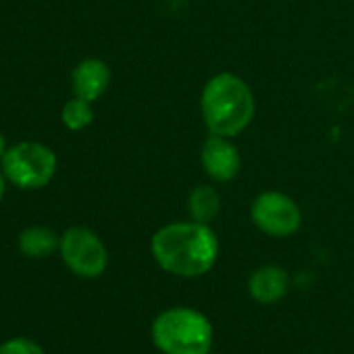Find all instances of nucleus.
<instances>
[{
    "instance_id": "1",
    "label": "nucleus",
    "mask_w": 354,
    "mask_h": 354,
    "mask_svg": "<svg viewBox=\"0 0 354 354\" xmlns=\"http://www.w3.org/2000/svg\"><path fill=\"white\" fill-rule=\"evenodd\" d=\"M154 261L171 275L198 277L219 259V240L207 223L173 221L154 232L150 240Z\"/></svg>"
},
{
    "instance_id": "2",
    "label": "nucleus",
    "mask_w": 354,
    "mask_h": 354,
    "mask_svg": "<svg viewBox=\"0 0 354 354\" xmlns=\"http://www.w3.org/2000/svg\"><path fill=\"white\" fill-rule=\"evenodd\" d=\"M257 113L250 86L232 71L213 75L201 92V115L213 136L236 138L248 129Z\"/></svg>"
},
{
    "instance_id": "3",
    "label": "nucleus",
    "mask_w": 354,
    "mask_h": 354,
    "mask_svg": "<svg viewBox=\"0 0 354 354\" xmlns=\"http://www.w3.org/2000/svg\"><path fill=\"white\" fill-rule=\"evenodd\" d=\"M152 339L165 354H209L213 327L209 319L186 306L162 310L152 323Z\"/></svg>"
},
{
    "instance_id": "4",
    "label": "nucleus",
    "mask_w": 354,
    "mask_h": 354,
    "mask_svg": "<svg viewBox=\"0 0 354 354\" xmlns=\"http://www.w3.org/2000/svg\"><path fill=\"white\" fill-rule=\"evenodd\" d=\"M57 171V154L40 142H19L3 156V173L21 190L48 186Z\"/></svg>"
},
{
    "instance_id": "5",
    "label": "nucleus",
    "mask_w": 354,
    "mask_h": 354,
    "mask_svg": "<svg viewBox=\"0 0 354 354\" xmlns=\"http://www.w3.org/2000/svg\"><path fill=\"white\" fill-rule=\"evenodd\" d=\"M59 250L67 269L86 279L100 277L109 265L106 246L88 227H69L61 238Z\"/></svg>"
},
{
    "instance_id": "6",
    "label": "nucleus",
    "mask_w": 354,
    "mask_h": 354,
    "mask_svg": "<svg viewBox=\"0 0 354 354\" xmlns=\"http://www.w3.org/2000/svg\"><path fill=\"white\" fill-rule=\"evenodd\" d=\"M250 219L271 238H290L302 225V211L292 196L277 190H267L252 201Z\"/></svg>"
},
{
    "instance_id": "7",
    "label": "nucleus",
    "mask_w": 354,
    "mask_h": 354,
    "mask_svg": "<svg viewBox=\"0 0 354 354\" xmlns=\"http://www.w3.org/2000/svg\"><path fill=\"white\" fill-rule=\"evenodd\" d=\"M201 162L205 173L217 184H227L236 180L242 169V156L232 138L209 136L201 150Z\"/></svg>"
},
{
    "instance_id": "8",
    "label": "nucleus",
    "mask_w": 354,
    "mask_h": 354,
    "mask_svg": "<svg viewBox=\"0 0 354 354\" xmlns=\"http://www.w3.org/2000/svg\"><path fill=\"white\" fill-rule=\"evenodd\" d=\"M71 84H73L75 96H80V98H84L88 102H94L109 88V84H111V69L100 59H86V61H82L73 69Z\"/></svg>"
},
{
    "instance_id": "9",
    "label": "nucleus",
    "mask_w": 354,
    "mask_h": 354,
    "mask_svg": "<svg viewBox=\"0 0 354 354\" xmlns=\"http://www.w3.org/2000/svg\"><path fill=\"white\" fill-rule=\"evenodd\" d=\"M248 292L261 304L277 302L288 292V273L277 265L259 267L248 279Z\"/></svg>"
},
{
    "instance_id": "10",
    "label": "nucleus",
    "mask_w": 354,
    "mask_h": 354,
    "mask_svg": "<svg viewBox=\"0 0 354 354\" xmlns=\"http://www.w3.org/2000/svg\"><path fill=\"white\" fill-rule=\"evenodd\" d=\"M221 211V194L215 186L198 184L188 194V213L192 221L211 225Z\"/></svg>"
},
{
    "instance_id": "11",
    "label": "nucleus",
    "mask_w": 354,
    "mask_h": 354,
    "mask_svg": "<svg viewBox=\"0 0 354 354\" xmlns=\"http://www.w3.org/2000/svg\"><path fill=\"white\" fill-rule=\"evenodd\" d=\"M61 246L59 236L44 225H32L19 236V250L30 259H46Z\"/></svg>"
},
{
    "instance_id": "12",
    "label": "nucleus",
    "mask_w": 354,
    "mask_h": 354,
    "mask_svg": "<svg viewBox=\"0 0 354 354\" xmlns=\"http://www.w3.org/2000/svg\"><path fill=\"white\" fill-rule=\"evenodd\" d=\"M61 119L65 123L67 129L71 131H80V129H86L92 121H94V109H92V102L75 96L71 100L65 102L63 111H61Z\"/></svg>"
},
{
    "instance_id": "13",
    "label": "nucleus",
    "mask_w": 354,
    "mask_h": 354,
    "mask_svg": "<svg viewBox=\"0 0 354 354\" xmlns=\"http://www.w3.org/2000/svg\"><path fill=\"white\" fill-rule=\"evenodd\" d=\"M0 354H44V348L32 337H13L0 344Z\"/></svg>"
},
{
    "instance_id": "14",
    "label": "nucleus",
    "mask_w": 354,
    "mask_h": 354,
    "mask_svg": "<svg viewBox=\"0 0 354 354\" xmlns=\"http://www.w3.org/2000/svg\"><path fill=\"white\" fill-rule=\"evenodd\" d=\"M5 188H7V175L0 171V201H3V196H5Z\"/></svg>"
},
{
    "instance_id": "15",
    "label": "nucleus",
    "mask_w": 354,
    "mask_h": 354,
    "mask_svg": "<svg viewBox=\"0 0 354 354\" xmlns=\"http://www.w3.org/2000/svg\"><path fill=\"white\" fill-rule=\"evenodd\" d=\"M5 152H7V144H5V138H3V133H0V158L5 156Z\"/></svg>"
}]
</instances>
